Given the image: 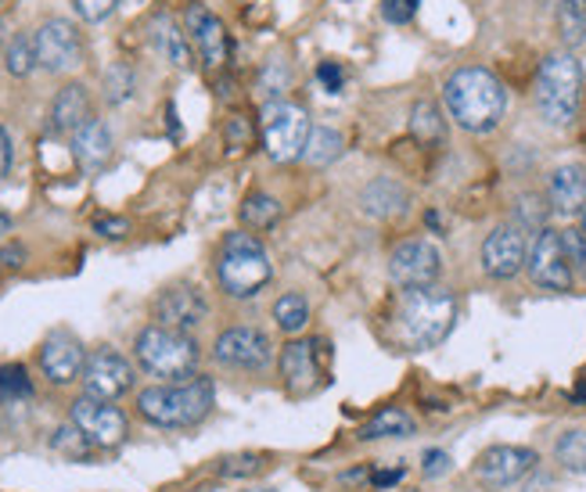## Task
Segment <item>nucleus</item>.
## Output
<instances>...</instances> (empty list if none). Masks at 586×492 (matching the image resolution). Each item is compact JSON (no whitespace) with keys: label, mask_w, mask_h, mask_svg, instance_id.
I'll return each instance as SVG.
<instances>
[{"label":"nucleus","mask_w":586,"mask_h":492,"mask_svg":"<svg viewBox=\"0 0 586 492\" xmlns=\"http://www.w3.org/2000/svg\"><path fill=\"white\" fill-rule=\"evenodd\" d=\"M457 320V295L450 288H414L403 291L393 313V342L403 353H428L446 342Z\"/></svg>","instance_id":"obj_1"},{"label":"nucleus","mask_w":586,"mask_h":492,"mask_svg":"<svg viewBox=\"0 0 586 492\" xmlns=\"http://www.w3.org/2000/svg\"><path fill=\"white\" fill-rule=\"evenodd\" d=\"M443 105L460 130L493 133L508 111V90L490 68L468 65V68H457V73L443 83Z\"/></svg>","instance_id":"obj_2"},{"label":"nucleus","mask_w":586,"mask_h":492,"mask_svg":"<svg viewBox=\"0 0 586 492\" xmlns=\"http://www.w3.org/2000/svg\"><path fill=\"white\" fill-rule=\"evenodd\" d=\"M216 399L213 377L194 374L177 385H151L137 396V414L156 428H191L209 417Z\"/></svg>","instance_id":"obj_3"},{"label":"nucleus","mask_w":586,"mask_h":492,"mask_svg":"<svg viewBox=\"0 0 586 492\" xmlns=\"http://www.w3.org/2000/svg\"><path fill=\"white\" fill-rule=\"evenodd\" d=\"M533 101L540 119L547 126H572V119L579 116V101H583V65L576 62L572 51H554L540 62L536 73V90Z\"/></svg>","instance_id":"obj_4"},{"label":"nucleus","mask_w":586,"mask_h":492,"mask_svg":"<svg viewBox=\"0 0 586 492\" xmlns=\"http://www.w3.org/2000/svg\"><path fill=\"white\" fill-rule=\"evenodd\" d=\"M134 356L141 363V371L159 377L162 385H177L188 382V377L199 374V342L191 339L188 331H173L162 328V323H151L134 342Z\"/></svg>","instance_id":"obj_5"},{"label":"nucleus","mask_w":586,"mask_h":492,"mask_svg":"<svg viewBox=\"0 0 586 492\" xmlns=\"http://www.w3.org/2000/svg\"><path fill=\"white\" fill-rule=\"evenodd\" d=\"M270 256L256 234L234 231L223 237L216 256V280L231 299H253L270 285Z\"/></svg>","instance_id":"obj_6"},{"label":"nucleus","mask_w":586,"mask_h":492,"mask_svg":"<svg viewBox=\"0 0 586 492\" xmlns=\"http://www.w3.org/2000/svg\"><path fill=\"white\" fill-rule=\"evenodd\" d=\"M259 130H263V148L274 162H296L302 159L306 140L313 133V122L306 116V108L291 105V101H267L259 116Z\"/></svg>","instance_id":"obj_7"},{"label":"nucleus","mask_w":586,"mask_h":492,"mask_svg":"<svg viewBox=\"0 0 586 492\" xmlns=\"http://www.w3.org/2000/svg\"><path fill=\"white\" fill-rule=\"evenodd\" d=\"M443 274V256L439 248L425 242V237H411L393 248L388 256V280L399 291H414V288H431L436 277Z\"/></svg>","instance_id":"obj_8"},{"label":"nucleus","mask_w":586,"mask_h":492,"mask_svg":"<svg viewBox=\"0 0 586 492\" xmlns=\"http://www.w3.org/2000/svg\"><path fill=\"white\" fill-rule=\"evenodd\" d=\"M79 382H83V396L116 403L119 396H127V392L134 388V367L127 356L105 345L87 356V367H83Z\"/></svg>","instance_id":"obj_9"},{"label":"nucleus","mask_w":586,"mask_h":492,"mask_svg":"<svg viewBox=\"0 0 586 492\" xmlns=\"http://www.w3.org/2000/svg\"><path fill=\"white\" fill-rule=\"evenodd\" d=\"M533 285L543 291H568L572 288V263L562 242V231L543 227L536 242L529 245V263H525Z\"/></svg>","instance_id":"obj_10"},{"label":"nucleus","mask_w":586,"mask_h":492,"mask_svg":"<svg viewBox=\"0 0 586 492\" xmlns=\"http://www.w3.org/2000/svg\"><path fill=\"white\" fill-rule=\"evenodd\" d=\"M36 44V65L47 73H68V68L83 65V36L68 19H47L33 33Z\"/></svg>","instance_id":"obj_11"},{"label":"nucleus","mask_w":586,"mask_h":492,"mask_svg":"<svg viewBox=\"0 0 586 492\" xmlns=\"http://www.w3.org/2000/svg\"><path fill=\"white\" fill-rule=\"evenodd\" d=\"M68 420L83 431V439L97 449H111L127 439V414L119 410V406L102 403V399H90V396H79L73 403V410H68Z\"/></svg>","instance_id":"obj_12"},{"label":"nucleus","mask_w":586,"mask_h":492,"mask_svg":"<svg viewBox=\"0 0 586 492\" xmlns=\"http://www.w3.org/2000/svg\"><path fill=\"white\" fill-rule=\"evenodd\" d=\"M529 263V242L519 223H500L482 242V270L493 280H511Z\"/></svg>","instance_id":"obj_13"},{"label":"nucleus","mask_w":586,"mask_h":492,"mask_svg":"<svg viewBox=\"0 0 586 492\" xmlns=\"http://www.w3.org/2000/svg\"><path fill=\"white\" fill-rule=\"evenodd\" d=\"M213 356L234 371H263L274 363V345L259 328H231L216 339Z\"/></svg>","instance_id":"obj_14"},{"label":"nucleus","mask_w":586,"mask_h":492,"mask_svg":"<svg viewBox=\"0 0 586 492\" xmlns=\"http://www.w3.org/2000/svg\"><path fill=\"white\" fill-rule=\"evenodd\" d=\"M536 463H540L536 453L525 446H490L476 460V478L490 489H508V485H519Z\"/></svg>","instance_id":"obj_15"},{"label":"nucleus","mask_w":586,"mask_h":492,"mask_svg":"<svg viewBox=\"0 0 586 492\" xmlns=\"http://www.w3.org/2000/svg\"><path fill=\"white\" fill-rule=\"evenodd\" d=\"M87 367V353L76 334L68 331H51L44 345H40V371L47 374L51 385H73L76 377H83Z\"/></svg>","instance_id":"obj_16"},{"label":"nucleus","mask_w":586,"mask_h":492,"mask_svg":"<svg viewBox=\"0 0 586 492\" xmlns=\"http://www.w3.org/2000/svg\"><path fill=\"white\" fill-rule=\"evenodd\" d=\"M205 317H209V302L194 285L166 288L159 295V302H156V320L162 323V328H173V331L191 334Z\"/></svg>","instance_id":"obj_17"},{"label":"nucleus","mask_w":586,"mask_h":492,"mask_svg":"<svg viewBox=\"0 0 586 492\" xmlns=\"http://www.w3.org/2000/svg\"><path fill=\"white\" fill-rule=\"evenodd\" d=\"M184 30L191 33V44L199 47L202 62L209 68H220L223 62H227V54H231L227 30H223V22L205 4H188L184 8Z\"/></svg>","instance_id":"obj_18"},{"label":"nucleus","mask_w":586,"mask_h":492,"mask_svg":"<svg viewBox=\"0 0 586 492\" xmlns=\"http://www.w3.org/2000/svg\"><path fill=\"white\" fill-rule=\"evenodd\" d=\"M111 151H116V140H111V130L102 119L83 122L73 133V159L87 177H97L108 170Z\"/></svg>","instance_id":"obj_19"},{"label":"nucleus","mask_w":586,"mask_h":492,"mask_svg":"<svg viewBox=\"0 0 586 492\" xmlns=\"http://www.w3.org/2000/svg\"><path fill=\"white\" fill-rule=\"evenodd\" d=\"M277 367H281V377L291 396H306L317 377H320V360H317V342H288L281 349V360H277Z\"/></svg>","instance_id":"obj_20"},{"label":"nucleus","mask_w":586,"mask_h":492,"mask_svg":"<svg viewBox=\"0 0 586 492\" xmlns=\"http://www.w3.org/2000/svg\"><path fill=\"white\" fill-rule=\"evenodd\" d=\"M360 205L374 220H393L411 208V191L399 184L396 177H374L371 184L360 191Z\"/></svg>","instance_id":"obj_21"},{"label":"nucleus","mask_w":586,"mask_h":492,"mask_svg":"<svg viewBox=\"0 0 586 492\" xmlns=\"http://www.w3.org/2000/svg\"><path fill=\"white\" fill-rule=\"evenodd\" d=\"M83 122H90V94L83 83H68L51 101V130L73 137Z\"/></svg>","instance_id":"obj_22"},{"label":"nucleus","mask_w":586,"mask_h":492,"mask_svg":"<svg viewBox=\"0 0 586 492\" xmlns=\"http://www.w3.org/2000/svg\"><path fill=\"white\" fill-rule=\"evenodd\" d=\"M547 199L557 213H579V208H586V165L579 162L557 165L547 180Z\"/></svg>","instance_id":"obj_23"},{"label":"nucleus","mask_w":586,"mask_h":492,"mask_svg":"<svg viewBox=\"0 0 586 492\" xmlns=\"http://www.w3.org/2000/svg\"><path fill=\"white\" fill-rule=\"evenodd\" d=\"M151 44L162 54L166 62L177 65V68H191V44H188V33L180 30V25L170 15H156L151 19Z\"/></svg>","instance_id":"obj_24"},{"label":"nucleus","mask_w":586,"mask_h":492,"mask_svg":"<svg viewBox=\"0 0 586 492\" xmlns=\"http://www.w3.org/2000/svg\"><path fill=\"white\" fill-rule=\"evenodd\" d=\"M417 431L414 417L407 410H399V406H385V410H379L371 420H364L356 431V439L364 442H379V439H411V435Z\"/></svg>","instance_id":"obj_25"},{"label":"nucleus","mask_w":586,"mask_h":492,"mask_svg":"<svg viewBox=\"0 0 586 492\" xmlns=\"http://www.w3.org/2000/svg\"><path fill=\"white\" fill-rule=\"evenodd\" d=\"M411 137L417 145H443L446 137V119L436 101H414L411 108Z\"/></svg>","instance_id":"obj_26"},{"label":"nucleus","mask_w":586,"mask_h":492,"mask_svg":"<svg viewBox=\"0 0 586 492\" xmlns=\"http://www.w3.org/2000/svg\"><path fill=\"white\" fill-rule=\"evenodd\" d=\"M281 220V202L267 191H253L242 202V223L248 231H270L274 223Z\"/></svg>","instance_id":"obj_27"},{"label":"nucleus","mask_w":586,"mask_h":492,"mask_svg":"<svg viewBox=\"0 0 586 492\" xmlns=\"http://www.w3.org/2000/svg\"><path fill=\"white\" fill-rule=\"evenodd\" d=\"M274 320L285 334H299L310 323V302L299 291H285L281 299L274 302Z\"/></svg>","instance_id":"obj_28"},{"label":"nucleus","mask_w":586,"mask_h":492,"mask_svg":"<svg viewBox=\"0 0 586 492\" xmlns=\"http://www.w3.org/2000/svg\"><path fill=\"white\" fill-rule=\"evenodd\" d=\"M554 457L565 471L586 474V428H565L554 442Z\"/></svg>","instance_id":"obj_29"},{"label":"nucleus","mask_w":586,"mask_h":492,"mask_svg":"<svg viewBox=\"0 0 586 492\" xmlns=\"http://www.w3.org/2000/svg\"><path fill=\"white\" fill-rule=\"evenodd\" d=\"M342 154V133L331 130V126H313L310 140H306L302 159L310 165H331Z\"/></svg>","instance_id":"obj_30"},{"label":"nucleus","mask_w":586,"mask_h":492,"mask_svg":"<svg viewBox=\"0 0 586 492\" xmlns=\"http://www.w3.org/2000/svg\"><path fill=\"white\" fill-rule=\"evenodd\" d=\"M557 30L568 47L586 44V0H562L557 8Z\"/></svg>","instance_id":"obj_31"},{"label":"nucleus","mask_w":586,"mask_h":492,"mask_svg":"<svg viewBox=\"0 0 586 492\" xmlns=\"http://www.w3.org/2000/svg\"><path fill=\"white\" fill-rule=\"evenodd\" d=\"M4 68L11 76H30L33 68H36V44H33V36L30 33H19V36H11V44L4 51Z\"/></svg>","instance_id":"obj_32"},{"label":"nucleus","mask_w":586,"mask_h":492,"mask_svg":"<svg viewBox=\"0 0 586 492\" xmlns=\"http://www.w3.org/2000/svg\"><path fill=\"white\" fill-rule=\"evenodd\" d=\"M288 87H291V68H288V62L270 58L267 65H263L256 90H259L263 97H267V101H285Z\"/></svg>","instance_id":"obj_33"},{"label":"nucleus","mask_w":586,"mask_h":492,"mask_svg":"<svg viewBox=\"0 0 586 492\" xmlns=\"http://www.w3.org/2000/svg\"><path fill=\"white\" fill-rule=\"evenodd\" d=\"M0 396H4L8 403H22V399L33 396V377L22 363H8V367H0Z\"/></svg>","instance_id":"obj_34"},{"label":"nucleus","mask_w":586,"mask_h":492,"mask_svg":"<svg viewBox=\"0 0 586 492\" xmlns=\"http://www.w3.org/2000/svg\"><path fill=\"white\" fill-rule=\"evenodd\" d=\"M134 68L130 65H111L105 73V101L108 105H122L134 97Z\"/></svg>","instance_id":"obj_35"},{"label":"nucleus","mask_w":586,"mask_h":492,"mask_svg":"<svg viewBox=\"0 0 586 492\" xmlns=\"http://www.w3.org/2000/svg\"><path fill=\"white\" fill-rule=\"evenodd\" d=\"M51 446L58 449V453L73 457V460H87V457H90V442L83 439V431L73 425V420H68V425H62L58 431H54Z\"/></svg>","instance_id":"obj_36"},{"label":"nucleus","mask_w":586,"mask_h":492,"mask_svg":"<svg viewBox=\"0 0 586 492\" xmlns=\"http://www.w3.org/2000/svg\"><path fill=\"white\" fill-rule=\"evenodd\" d=\"M514 216H519L522 231H543V223H547V202H543L540 194H522Z\"/></svg>","instance_id":"obj_37"},{"label":"nucleus","mask_w":586,"mask_h":492,"mask_svg":"<svg viewBox=\"0 0 586 492\" xmlns=\"http://www.w3.org/2000/svg\"><path fill=\"white\" fill-rule=\"evenodd\" d=\"M267 468V457L263 453H234L227 460H220V474L223 478H253Z\"/></svg>","instance_id":"obj_38"},{"label":"nucleus","mask_w":586,"mask_h":492,"mask_svg":"<svg viewBox=\"0 0 586 492\" xmlns=\"http://www.w3.org/2000/svg\"><path fill=\"white\" fill-rule=\"evenodd\" d=\"M417 4H422V0H382V15L393 25H407L414 19Z\"/></svg>","instance_id":"obj_39"},{"label":"nucleus","mask_w":586,"mask_h":492,"mask_svg":"<svg viewBox=\"0 0 586 492\" xmlns=\"http://www.w3.org/2000/svg\"><path fill=\"white\" fill-rule=\"evenodd\" d=\"M76 11H79V19H87V22H105L111 11H116L119 0H73Z\"/></svg>","instance_id":"obj_40"},{"label":"nucleus","mask_w":586,"mask_h":492,"mask_svg":"<svg viewBox=\"0 0 586 492\" xmlns=\"http://www.w3.org/2000/svg\"><path fill=\"white\" fill-rule=\"evenodd\" d=\"M450 468H454V460H450V453H446V449H425L422 471H425L428 478H443Z\"/></svg>","instance_id":"obj_41"},{"label":"nucleus","mask_w":586,"mask_h":492,"mask_svg":"<svg viewBox=\"0 0 586 492\" xmlns=\"http://www.w3.org/2000/svg\"><path fill=\"white\" fill-rule=\"evenodd\" d=\"M562 242L572 266H586V234L583 231H562Z\"/></svg>","instance_id":"obj_42"},{"label":"nucleus","mask_w":586,"mask_h":492,"mask_svg":"<svg viewBox=\"0 0 586 492\" xmlns=\"http://www.w3.org/2000/svg\"><path fill=\"white\" fill-rule=\"evenodd\" d=\"M248 140H253V126H248V119H242V116L231 119V122H227V145L238 151V148L248 145Z\"/></svg>","instance_id":"obj_43"},{"label":"nucleus","mask_w":586,"mask_h":492,"mask_svg":"<svg viewBox=\"0 0 586 492\" xmlns=\"http://www.w3.org/2000/svg\"><path fill=\"white\" fill-rule=\"evenodd\" d=\"M94 231L105 234V237H122L130 231V223L122 216H102V220H94Z\"/></svg>","instance_id":"obj_44"},{"label":"nucleus","mask_w":586,"mask_h":492,"mask_svg":"<svg viewBox=\"0 0 586 492\" xmlns=\"http://www.w3.org/2000/svg\"><path fill=\"white\" fill-rule=\"evenodd\" d=\"M317 79L324 83L328 94H339V90H342V68L334 65V62H324V65H320V68H317Z\"/></svg>","instance_id":"obj_45"},{"label":"nucleus","mask_w":586,"mask_h":492,"mask_svg":"<svg viewBox=\"0 0 586 492\" xmlns=\"http://www.w3.org/2000/svg\"><path fill=\"white\" fill-rule=\"evenodd\" d=\"M403 468H385V471H371V485L374 489H393V485H399L403 482Z\"/></svg>","instance_id":"obj_46"},{"label":"nucleus","mask_w":586,"mask_h":492,"mask_svg":"<svg viewBox=\"0 0 586 492\" xmlns=\"http://www.w3.org/2000/svg\"><path fill=\"white\" fill-rule=\"evenodd\" d=\"M0 263L11 266V270H19V266L25 263V248L22 245H4L0 248Z\"/></svg>","instance_id":"obj_47"},{"label":"nucleus","mask_w":586,"mask_h":492,"mask_svg":"<svg viewBox=\"0 0 586 492\" xmlns=\"http://www.w3.org/2000/svg\"><path fill=\"white\" fill-rule=\"evenodd\" d=\"M8 170H11V137L4 126H0V180L8 177Z\"/></svg>","instance_id":"obj_48"},{"label":"nucleus","mask_w":586,"mask_h":492,"mask_svg":"<svg viewBox=\"0 0 586 492\" xmlns=\"http://www.w3.org/2000/svg\"><path fill=\"white\" fill-rule=\"evenodd\" d=\"M4 234H11V216L0 213V237H4Z\"/></svg>","instance_id":"obj_49"},{"label":"nucleus","mask_w":586,"mask_h":492,"mask_svg":"<svg viewBox=\"0 0 586 492\" xmlns=\"http://www.w3.org/2000/svg\"><path fill=\"white\" fill-rule=\"evenodd\" d=\"M425 220H428V227H431V231H439V227H443V220H439V213H428Z\"/></svg>","instance_id":"obj_50"},{"label":"nucleus","mask_w":586,"mask_h":492,"mask_svg":"<svg viewBox=\"0 0 586 492\" xmlns=\"http://www.w3.org/2000/svg\"><path fill=\"white\" fill-rule=\"evenodd\" d=\"M245 492H277V489H267V485H256V489H245Z\"/></svg>","instance_id":"obj_51"},{"label":"nucleus","mask_w":586,"mask_h":492,"mask_svg":"<svg viewBox=\"0 0 586 492\" xmlns=\"http://www.w3.org/2000/svg\"><path fill=\"white\" fill-rule=\"evenodd\" d=\"M576 399H586V385H583V388L576 392Z\"/></svg>","instance_id":"obj_52"},{"label":"nucleus","mask_w":586,"mask_h":492,"mask_svg":"<svg viewBox=\"0 0 586 492\" xmlns=\"http://www.w3.org/2000/svg\"><path fill=\"white\" fill-rule=\"evenodd\" d=\"M583 234H586V208H583Z\"/></svg>","instance_id":"obj_53"}]
</instances>
